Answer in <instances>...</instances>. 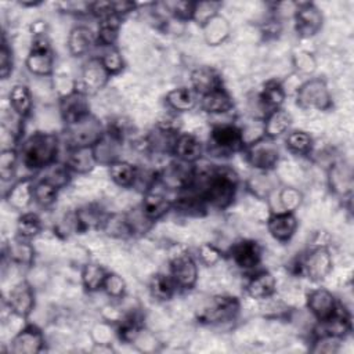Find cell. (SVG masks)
<instances>
[{"label":"cell","instance_id":"cell-59","mask_svg":"<svg viewBox=\"0 0 354 354\" xmlns=\"http://www.w3.org/2000/svg\"><path fill=\"white\" fill-rule=\"evenodd\" d=\"M260 29H261V33H263L266 37H268V39H271V37H278L279 33L282 32V24H281L277 18H271V19L264 21V22L261 24Z\"/></svg>","mask_w":354,"mask_h":354},{"label":"cell","instance_id":"cell-2","mask_svg":"<svg viewBox=\"0 0 354 354\" xmlns=\"http://www.w3.org/2000/svg\"><path fill=\"white\" fill-rule=\"evenodd\" d=\"M59 149V138L55 133L36 131L24 140L19 158L28 169L41 170L55 162Z\"/></svg>","mask_w":354,"mask_h":354},{"label":"cell","instance_id":"cell-51","mask_svg":"<svg viewBox=\"0 0 354 354\" xmlns=\"http://www.w3.org/2000/svg\"><path fill=\"white\" fill-rule=\"evenodd\" d=\"M194 3L195 1L178 0V1H166V3H162V6L176 19H178V21H189L192 18Z\"/></svg>","mask_w":354,"mask_h":354},{"label":"cell","instance_id":"cell-37","mask_svg":"<svg viewBox=\"0 0 354 354\" xmlns=\"http://www.w3.org/2000/svg\"><path fill=\"white\" fill-rule=\"evenodd\" d=\"M108 173L111 180L123 188L131 187L137 178V167L126 160H116L108 166Z\"/></svg>","mask_w":354,"mask_h":354},{"label":"cell","instance_id":"cell-26","mask_svg":"<svg viewBox=\"0 0 354 354\" xmlns=\"http://www.w3.org/2000/svg\"><path fill=\"white\" fill-rule=\"evenodd\" d=\"M171 209L185 216H202L206 212L207 205L194 189L185 188L180 191L178 196L173 201Z\"/></svg>","mask_w":354,"mask_h":354},{"label":"cell","instance_id":"cell-32","mask_svg":"<svg viewBox=\"0 0 354 354\" xmlns=\"http://www.w3.org/2000/svg\"><path fill=\"white\" fill-rule=\"evenodd\" d=\"M26 69L35 76H50L54 71V55L51 48L48 50H29L25 61Z\"/></svg>","mask_w":354,"mask_h":354},{"label":"cell","instance_id":"cell-10","mask_svg":"<svg viewBox=\"0 0 354 354\" xmlns=\"http://www.w3.org/2000/svg\"><path fill=\"white\" fill-rule=\"evenodd\" d=\"M241 304L232 296H216L210 306H207L199 315L201 322L206 324H225L234 321L239 313Z\"/></svg>","mask_w":354,"mask_h":354},{"label":"cell","instance_id":"cell-33","mask_svg":"<svg viewBox=\"0 0 354 354\" xmlns=\"http://www.w3.org/2000/svg\"><path fill=\"white\" fill-rule=\"evenodd\" d=\"M122 25V17L112 14L108 15L102 19H100L98 29H97V44L101 47H115L118 36H119V29Z\"/></svg>","mask_w":354,"mask_h":354},{"label":"cell","instance_id":"cell-23","mask_svg":"<svg viewBox=\"0 0 354 354\" xmlns=\"http://www.w3.org/2000/svg\"><path fill=\"white\" fill-rule=\"evenodd\" d=\"M65 165L72 173L86 174L91 171L95 165H98L93 147L83 148H69V153L66 156Z\"/></svg>","mask_w":354,"mask_h":354},{"label":"cell","instance_id":"cell-36","mask_svg":"<svg viewBox=\"0 0 354 354\" xmlns=\"http://www.w3.org/2000/svg\"><path fill=\"white\" fill-rule=\"evenodd\" d=\"M105 217L106 216H104L101 209H98L97 206H93V205L84 206L75 213V217H73L75 228H76V231H87V230L101 228Z\"/></svg>","mask_w":354,"mask_h":354},{"label":"cell","instance_id":"cell-40","mask_svg":"<svg viewBox=\"0 0 354 354\" xmlns=\"http://www.w3.org/2000/svg\"><path fill=\"white\" fill-rule=\"evenodd\" d=\"M108 271L95 263H87L82 268V283L86 290L97 292L102 289Z\"/></svg>","mask_w":354,"mask_h":354},{"label":"cell","instance_id":"cell-9","mask_svg":"<svg viewBox=\"0 0 354 354\" xmlns=\"http://www.w3.org/2000/svg\"><path fill=\"white\" fill-rule=\"evenodd\" d=\"M194 173H195V163H188V162L176 159L158 173V180L166 188L177 189L180 192L192 184Z\"/></svg>","mask_w":354,"mask_h":354},{"label":"cell","instance_id":"cell-35","mask_svg":"<svg viewBox=\"0 0 354 354\" xmlns=\"http://www.w3.org/2000/svg\"><path fill=\"white\" fill-rule=\"evenodd\" d=\"M202 30L207 44L218 46L230 36V22L223 15L217 14L202 26Z\"/></svg>","mask_w":354,"mask_h":354},{"label":"cell","instance_id":"cell-7","mask_svg":"<svg viewBox=\"0 0 354 354\" xmlns=\"http://www.w3.org/2000/svg\"><path fill=\"white\" fill-rule=\"evenodd\" d=\"M245 158L257 170L270 171L279 162V149L272 138L261 137L243 148Z\"/></svg>","mask_w":354,"mask_h":354},{"label":"cell","instance_id":"cell-12","mask_svg":"<svg viewBox=\"0 0 354 354\" xmlns=\"http://www.w3.org/2000/svg\"><path fill=\"white\" fill-rule=\"evenodd\" d=\"M295 25L301 37H311L322 26V14L313 3H296L295 4Z\"/></svg>","mask_w":354,"mask_h":354},{"label":"cell","instance_id":"cell-41","mask_svg":"<svg viewBox=\"0 0 354 354\" xmlns=\"http://www.w3.org/2000/svg\"><path fill=\"white\" fill-rule=\"evenodd\" d=\"M285 142H286V148L296 155H308L313 151V145H314L313 137L303 130L289 131L285 138Z\"/></svg>","mask_w":354,"mask_h":354},{"label":"cell","instance_id":"cell-46","mask_svg":"<svg viewBox=\"0 0 354 354\" xmlns=\"http://www.w3.org/2000/svg\"><path fill=\"white\" fill-rule=\"evenodd\" d=\"M58 188L53 184H50L46 180H39L35 181V189H33V196L35 202L40 205L41 207H48L55 203L57 196H58Z\"/></svg>","mask_w":354,"mask_h":354},{"label":"cell","instance_id":"cell-39","mask_svg":"<svg viewBox=\"0 0 354 354\" xmlns=\"http://www.w3.org/2000/svg\"><path fill=\"white\" fill-rule=\"evenodd\" d=\"M177 285L170 274H155L149 281V292L159 301L170 300L177 292Z\"/></svg>","mask_w":354,"mask_h":354},{"label":"cell","instance_id":"cell-19","mask_svg":"<svg viewBox=\"0 0 354 354\" xmlns=\"http://www.w3.org/2000/svg\"><path fill=\"white\" fill-rule=\"evenodd\" d=\"M203 152V145L198 137L189 133H180L174 142L173 156L178 160L196 163Z\"/></svg>","mask_w":354,"mask_h":354},{"label":"cell","instance_id":"cell-47","mask_svg":"<svg viewBox=\"0 0 354 354\" xmlns=\"http://www.w3.org/2000/svg\"><path fill=\"white\" fill-rule=\"evenodd\" d=\"M221 3L218 1H195L191 21H195L201 28L220 11Z\"/></svg>","mask_w":354,"mask_h":354},{"label":"cell","instance_id":"cell-3","mask_svg":"<svg viewBox=\"0 0 354 354\" xmlns=\"http://www.w3.org/2000/svg\"><path fill=\"white\" fill-rule=\"evenodd\" d=\"M170 275L178 289H192L198 282V266L195 259L184 248H174L169 254Z\"/></svg>","mask_w":354,"mask_h":354},{"label":"cell","instance_id":"cell-42","mask_svg":"<svg viewBox=\"0 0 354 354\" xmlns=\"http://www.w3.org/2000/svg\"><path fill=\"white\" fill-rule=\"evenodd\" d=\"M41 170L43 173L40 180L48 181L50 184L55 185L58 189L64 188L69 183L71 174H72V171L68 169L65 163H58V162H54Z\"/></svg>","mask_w":354,"mask_h":354},{"label":"cell","instance_id":"cell-56","mask_svg":"<svg viewBox=\"0 0 354 354\" xmlns=\"http://www.w3.org/2000/svg\"><path fill=\"white\" fill-rule=\"evenodd\" d=\"M12 51L3 36L1 40V50H0V76L1 79H7L12 72Z\"/></svg>","mask_w":354,"mask_h":354},{"label":"cell","instance_id":"cell-18","mask_svg":"<svg viewBox=\"0 0 354 354\" xmlns=\"http://www.w3.org/2000/svg\"><path fill=\"white\" fill-rule=\"evenodd\" d=\"M297 218L290 212L271 213L267 218V230L270 235L279 242H288L297 230Z\"/></svg>","mask_w":354,"mask_h":354},{"label":"cell","instance_id":"cell-24","mask_svg":"<svg viewBox=\"0 0 354 354\" xmlns=\"http://www.w3.org/2000/svg\"><path fill=\"white\" fill-rule=\"evenodd\" d=\"M97 44V35L87 26H75L68 35V50L73 57L86 55Z\"/></svg>","mask_w":354,"mask_h":354},{"label":"cell","instance_id":"cell-17","mask_svg":"<svg viewBox=\"0 0 354 354\" xmlns=\"http://www.w3.org/2000/svg\"><path fill=\"white\" fill-rule=\"evenodd\" d=\"M7 304L10 306L14 315L25 318L35 307V292L33 288L26 282H18L8 293Z\"/></svg>","mask_w":354,"mask_h":354},{"label":"cell","instance_id":"cell-29","mask_svg":"<svg viewBox=\"0 0 354 354\" xmlns=\"http://www.w3.org/2000/svg\"><path fill=\"white\" fill-rule=\"evenodd\" d=\"M166 105L177 112L192 111L198 104V94L191 87H176L170 90L165 97Z\"/></svg>","mask_w":354,"mask_h":354},{"label":"cell","instance_id":"cell-27","mask_svg":"<svg viewBox=\"0 0 354 354\" xmlns=\"http://www.w3.org/2000/svg\"><path fill=\"white\" fill-rule=\"evenodd\" d=\"M290 123H292V116L288 111H285L283 108L274 109L263 118L264 136L275 140L289 130Z\"/></svg>","mask_w":354,"mask_h":354},{"label":"cell","instance_id":"cell-48","mask_svg":"<svg viewBox=\"0 0 354 354\" xmlns=\"http://www.w3.org/2000/svg\"><path fill=\"white\" fill-rule=\"evenodd\" d=\"M18 158H19V152L14 148H8V149L1 151V155H0V174H1L3 181H8L14 177L17 163H18Z\"/></svg>","mask_w":354,"mask_h":354},{"label":"cell","instance_id":"cell-25","mask_svg":"<svg viewBox=\"0 0 354 354\" xmlns=\"http://www.w3.org/2000/svg\"><path fill=\"white\" fill-rule=\"evenodd\" d=\"M140 207L142 213L153 223L163 217L173 207V202L169 201L165 195L148 189L142 196Z\"/></svg>","mask_w":354,"mask_h":354},{"label":"cell","instance_id":"cell-14","mask_svg":"<svg viewBox=\"0 0 354 354\" xmlns=\"http://www.w3.org/2000/svg\"><path fill=\"white\" fill-rule=\"evenodd\" d=\"M59 112L65 124L75 123L90 115V102L87 94L82 90H75L73 93L59 98Z\"/></svg>","mask_w":354,"mask_h":354},{"label":"cell","instance_id":"cell-50","mask_svg":"<svg viewBox=\"0 0 354 354\" xmlns=\"http://www.w3.org/2000/svg\"><path fill=\"white\" fill-rule=\"evenodd\" d=\"M278 199L282 207V212H290L295 213V210L299 209V206L301 205V199L303 195L297 188L293 187H285L279 191L278 194Z\"/></svg>","mask_w":354,"mask_h":354},{"label":"cell","instance_id":"cell-20","mask_svg":"<svg viewBox=\"0 0 354 354\" xmlns=\"http://www.w3.org/2000/svg\"><path fill=\"white\" fill-rule=\"evenodd\" d=\"M33 189H35V180L30 177L18 180L15 184L11 185L8 189L6 199L7 203L15 209V210H25L29 207V205L35 201L33 196Z\"/></svg>","mask_w":354,"mask_h":354},{"label":"cell","instance_id":"cell-58","mask_svg":"<svg viewBox=\"0 0 354 354\" xmlns=\"http://www.w3.org/2000/svg\"><path fill=\"white\" fill-rule=\"evenodd\" d=\"M64 12L82 15V14H90V3L87 1H62L58 4Z\"/></svg>","mask_w":354,"mask_h":354},{"label":"cell","instance_id":"cell-53","mask_svg":"<svg viewBox=\"0 0 354 354\" xmlns=\"http://www.w3.org/2000/svg\"><path fill=\"white\" fill-rule=\"evenodd\" d=\"M342 340L343 339L328 336V335H315L311 351L313 353H328V354L337 353Z\"/></svg>","mask_w":354,"mask_h":354},{"label":"cell","instance_id":"cell-43","mask_svg":"<svg viewBox=\"0 0 354 354\" xmlns=\"http://www.w3.org/2000/svg\"><path fill=\"white\" fill-rule=\"evenodd\" d=\"M17 231L19 238L32 239L41 231V220L36 213H22L17 221Z\"/></svg>","mask_w":354,"mask_h":354},{"label":"cell","instance_id":"cell-4","mask_svg":"<svg viewBox=\"0 0 354 354\" xmlns=\"http://www.w3.org/2000/svg\"><path fill=\"white\" fill-rule=\"evenodd\" d=\"M105 130L101 122L94 118L91 113L75 123L66 124L65 136L69 148H83V147H94Z\"/></svg>","mask_w":354,"mask_h":354},{"label":"cell","instance_id":"cell-5","mask_svg":"<svg viewBox=\"0 0 354 354\" xmlns=\"http://www.w3.org/2000/svg\"><path fill=\"white\" fill-rule=\"evenodd\" d=\"M296 102L301 109L328 111L332 106V95L322 79L313 77L297 87Z\"/></svg>","mask_w":354,"mask_h":354},{"label":"cell","instance_id":"cell-55","mask_svg":"<svg viewBox=\"0 0 354 354\" xmlns=\"http://www.w3.org/2000/svg\"><path fill=\"white\" fill-rule=\"evenodd\" d=\"M293 65L295 68L303 73V75H310L315 71L317 68V61L315 58L307 53V51H299L293 55Z\"/></svg>","mask_w":354,"mask_h":354},{"label":"cell","instance_id":"cell-52","mask_svg":"<svg viewBox=\"0 0 354 354\" xmlns=\"http://www.w3.org/2000/svg\"><path fill=\"white\" fill-rule=\"evenodd\" d=\"M104 292L112 297V299H120L124 296L126 292V282L124 279L116 274V272H108L104 286H102Z\"/></svg>","mask_w":354,"mask_h":354},{"label":"cell","instance_id":"cell-49","mask_svg":"<svg viewBox=\"0 0 354 354\" xmlns=\"http://www.w3.org/2000/svg\"><path fill=\"white\" fill-rule=\"evenodd\" d=\"M100 59L111 76L119 73L124 66L123 57L116 47H105L102 54L100 55Z\"/></svg>","mask_w":354,"mask_h":354},{"label":"cell","instance_id":"cell-15","mask_svg":"<svg viewBox=\"0 0 354 354\" xmlns=\"http://www.w3.org/2000/svg\"><path fill=\"white\" fill-rule=\"evenodd\" d=\"M232 263L241 270H253L261 261V248L253 239H241L230 249Z\"/></svg>","mask_w":354,"mask_h":354},{"label":"cell","instance_id":"cell-13","mask_svg":"<svg viewBox=\"0 0 354 354\" xmlns=\"http://www.w3.org/2000/svg\"><path fill=\"white\" fill-rule=\"evenodd\" d=\"M307 308L310 313L318 319V321H325L330 318L339 308L340 303L335 297V295L328 290L326 288H317L313 289L306 299Z\"/></svg>","mask_w":354,"mask_h":354},{"label":"cell","instance_id":"cell-8","mask_svg":"<svg viewBox=\"0 0 354 354\" xmlns=\"http://www.w3.org/2000/svg\"><path fill=\"white\" fill-rule=\"evenodd\" d=\"M300 268L301 275L308 277L313 281L325 279L332 271V254L326 246H314L311 248L301 259Z\"/></svg>","mask_w":354,"mask_h":354},{"label":"cell","instance_id":"cell-57","mask_svg":"<svg viewBox=\"0 0 354 354\" xmlns=\"http://www.w3.org/2000/svg\"><path fill=\"white\" fill-rule=\"evenodd\" d=\"M54 87L57 88L59 98L73 93L77 88V82L69 79V76L65 75H58L54 77Z\"/></svg>","mask_w":354,"mask_h":354},{"label":"cell","instance_id":"cell-21","mask_svg":"<svg viewBox=\"0 0 354 354\" xmlns=\"http://www.w3.org/2000/svg\"><path fill=\"white\" fill-rule=\"evenodd\" d=\"M277 290V279L270 271H260L250 277L246 283V293L256 300H266L274 296Z\"/></svg>","mask_w":354,"mask_h":354},{"label":"cell","instance_id":"cell-54","mask_svg":"<svg viewBox=\"0 0 354 354\" xmlns=\"http://www.w3.org/2000/svg\"><path fill=\"white\" fill-rule=\"evenodd\" d=\"M198 257L202 264L213 267L223 259V252L213 243H202L198 248Z\"/></svg>","mask_w":354,"mask_h":354},{"label":"cell","instance_id":"cell-22","mask_svg":"<svg viewBox=\"0 0 354 354\" xmlns=\"http://www.w3.org/2000/svg\"><path fill=\"white\" fill-rule=\"evenodd\" d=\"M191 86L196 94L203 95L223 87L221 76L210 66H199L191 73Z\"/></svg>","mask_w":354,"mask_h":354},{"label":"cell","instance_id":"cell-34","mask_svg":"<svg viewBox=\"0 0 354 354\" xmlns=\"http://www.w3.org/2000/svg\"><path fill=\"white\" fill-rule=\"evenodd\" d=\"M8 100H10V105L12 108V111L21 119L30 115L32 108H33V100H32V94H30V90L28 88V86H25L22 83L14 84L10 90Z\"/></svg>","mask_w":354,"mask_h":354},{"label":"cell","instance_id":"cell-16","mask_svg":"<svg viewBox=\"0 0 354 354\" xmlns=\"http://www.w3.org/2000/svg\"><path fill=\"white\" fill-rule=\"evenodd\" d=\"M44 347V337L41 330L35 325L22 328L11 340L10 351L14 354H36Z\"/></svg>","mask_w":354,"mask_h":354},{"label":"cell","instance_id":"cell-31","mask_svg":"<svg viewBox=\"0 0 354 354\" xmlns=\"http://www.w3.org/2000/svg\"><path fill=\"white\" fill-rule=\"evenodd\" d=\"M329 187L340 196H350L353 189V173L344 163H333L329 169Z\"/></svg>","mask_w":354,"mask_h":354},{"label":"cell","instance_id":"cell-44","mask_svg":"<svg viewBox=\"0 0 354 354\" xmlns=\"http://www.w3.org/2000/svg\"><path fill=\"white\" fill-rule=\"evenodd\" d=\"M108 235L115 238H126L133 235L126 214H111L106 216L102 227H101Z\"/></svg>","mask_w":354,"mask_h":354},{"label":"cell","instance_id":"cell-30","mask_svg":"<svg viewBox=\"0 0 354 354\" xmlns=\"http://www.w3.org/2000/svg\"><path fill=\"white\" fill-rule=\"evenodd\" d=\"M285 97H286L285 87L279 82L277 80L267 82L259 94V105L264 111V116L274 109L282 108Z\"/></svg>","mask_w":354,"mask_h":354},{"label":"cell","instance_id":"cell-38","mask_svg":"<svg viewBox=\"0 0 354 354\" xmlns=\"http://www.w3.org/2000/svg\"><path fill=\"white\" fill-rule=\"evenodd\" d=\"M142 332V324L138 315L129 314L118 321L115 335L123 343H134Z\"/></svg>","mask_w":354,"mask_h":354},{"label":"cell","instance_id":"cell-6","mask_svg":"<svg viewBox=\"0 0 354 354\" xmlns=\"http://www.w3.org/2000/svg\"><path fill=\"white\" fill-rule=\"evenodd\" d=\"M209 148L213 153L221 156L243 151L245 141L241 133V127L232 123L216 124L209 134Z\"/></svg>","mask_w":354,"mask_h":354},{"label":"cell","instance_id":"cell-11","mask_svg":"<svg viewBox=\"0 0 354 354\" xmlns=\"http://www.w3.org/2000/svg\"><path fill=\"white\" fill-rule=\"evenodd\" d=\"M111 75L105 69L100 57H93L83 65L80 82H77V90L84 91L87 95L100 91L109 80Z\"/></svg>","mask_w":354,"mask_h":354},{"label":"cell","instance_id":"cell-60","mask_svg":"<svg viewBox=\"0 0 354 354\" xmlns=\"http://www.w3.org/2000/svg\"><path fill=\"white\" fill-rule=\"evenodd\" d=\"M136 3L133 1H126V0H122V1H112V7H113V12L119 17H124L126 14L131 12L134 8H136Z\"/></svg>","mask_w":354,"mask_h":354},{"label":"cell","instance_id":"cell-45","mask_svg":"<svg viewBox=\"0 0 354 354\" xmlns=\"http://www.w3.org/2000/svg\"><path fill=\"white\" fill-rule=\"evenodd\" d=\"M8 254L10 259L17 263V264H24V266H30L35 257V250L32 245L26 239H17L10 243L8 246Z\"/></svg>","mask_w":354,"mask_h":354},{"label":"cell","instance_id":"cell-1","mask_svg":"<svg viewBox=\"0 0 354 354\" xmlns=\"http://www.w3.org/2000/svg\"><path fill=\"white\" fill-rule=\"evenodd\" d=\"M238 174L230 166H210L201 169L195 163L194 180L188 188L194 189L207 206L225 209L232 203L238 191Z\"/></svg>","mask_w":354,"mask_h":354},{"label":"cell","instance_id":"cell-28","mask_svg":"<svg viewBox=\"0 0 354 354\" xmlns=\"http://www.w3.org/2000/svg\"><path fill=\"white\" fill-rule=\"evenodd\" d=\"M199 104H201L202 111H205L206 113H210V115L227 113L234 106L231 95L223 87L201 95Z\"/></svg>","mask_w":354,"mask_h":354}]
</instances>
